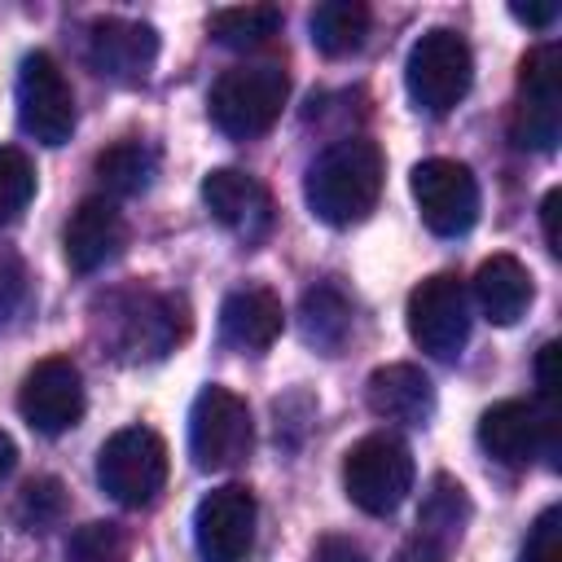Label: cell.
Wrapping results in <instances>:
<instances>
[{
    "instance_id": "obj_1",
    "label": "cell",
    "mask_w": 562,
    "mask_h": 562,
    "mask_svg": "<svg viewBox=\"0 0 562 562\" xmlns=\"http://www.w3.org/2000/svg\"><path fill=\"white\" fill-rule=\"evenodd\" d=\"M382 176H386L382 149L369 136H342L307 167L303 193L316 220L347 228V224H360L378 206Z\"/></svg>"
},
{
    "instance_id": "obj_2",
    "label": "cell",
    "mask_w": 562,
    "mask_h": 562,
    "mask_svg": "<svg viewBox=\"0 0 562 562\" xmlns=\"http://www.w3.org/2000/svg\"><path fill=\"white\" fill-rule=\"evenodd\" d=\"M290 101V75L281 66H233L215 79L211 88V123L233 136V140H250L263 136L281 110Z\"/></svg>"
},
{
    "instance_id": "obj_3",
    "label": "cell",
    "mask_w": 562,
    "mask_h": 562,
    "mask_svg": "<svg viewBox=\"0 0 562 562\" xmlns=\"http://www.w3.org/2000/svg\"><path fill=\"white\" fill-rule=\"evenodd\" d=\"M342 487L356 509L382 518L413 492V452L395 435H364L342 457Z\"/></svg>"
},
{
    "instance_id": "obj_4",
    "label": "cell",
    "mask_w": 562,
    "mask_h": 562,
    "mask_svg": "<svg viewBox=\"0 0 562 562\" xmlns=\"http://www.w3.org/2000/svg\"><path fill=\"white\" fill-rule=\"evenodd\" d=\"M97 483L127 509L154 505L167 483V443L149 426L114 430L97 452Z\"/></svg>"
},
{
    "instance_id": "obj_5",
    "label": "cell",
    "mask_w": 562,
    "mask_h": 562,
    "mask_svg": "<svg viewBox=\"0 0 562 562\" xmlns=\"http://www.w3.org/2000/svg\"><path fill=\"white\" fill-rule=\"evenodd\" d=\"M470 79H474V57H470V44L457 31L435 26L408 48L404 83H408V97H413L417 110L448 114L470 92Z\"/></svg>"
},
{
    "instance_id": "obj_6",
    "label": "cell",
    "mask_w": 562,
    "mask_h": 562,
    "mask_svg": "<svg viewBox=\"0 0 562 562\" xmlns=\"http://www.w3.org/2000/svg\"><path fill=\"white\" fill-rule=\"evenodd\" d=\"M255 443V426H250V408L241 395H233L228 386H206L198 391L193 408H189V452L198 470H233L237 461H246Z\"/></svg>"
},
{
    "instance_id": "obj_7",
    "label": "cell",
    "mask_w": 562,
    "mask_h": 562,
    "mask_svg": "<svg viewBox=\"0 0 562 562\" xmlns=\"http://www.w3.org/2000/svg\"><path fill=\"white\" fill-rule=\"evenodd\" d=\"M408 334L435 360L461 356L470 338V299L452 272H435L408 294Z\"/></svg>"
},
{
    "instance_id": "obj_8",
    "label": "cell",
    "mask_w": 562,
    "mask_h": 562,
    "mask_svg": "<svg viewBox=\"0 0 562 562\" xmlns=\"http://www.w3.org/2000/svg\"><path fill=\"white\" fill-rule=\"evenodd\" d=\"M562 132V53L558 44H540L527 53L518 75V114H514V140L522 149L549 154Z\"/></svg>"
},
{
    "instance_id": "obj_9",
    "label": "cell",
    "mask_w": 562,
    "mask_h": 562,
    "mask_svg": "<svg viewBox=\"0 0 562 562\" xmlns=\"http://www.w3.org/2000/svg\"><path fill=\"white\" fill-rule=\"evenodd\" d=\"M18 119L40 145H66L75 132V92L48 53H26L18 70Z\"/></svg>"
},
{
    "instance_id": "obj_10",
    "label": "cell",
    "mask_w": 562,
    "mask_h": 562,
    "mask_svg": "<svg viewBox=\"0 0 562 562\" xmlns=\"http://www.w3.org/2000/svg\"><path fill=\"white\" fill-rule=\"evenodd\" d=\"M413 198L430 233L461 237L479 220V184L457 158H426L413 167Z\"/></svg>"
},
{
    "instance_id": "obj_11",
    "label": "cell",
    "mask_w": 562,
    "mask_h": 562,
    "mask_svg": "<svg viewBox=\"0 0 562 562\" xmlns=\"http://www.w3.org/2000/svg\"><path fill=\"white\" fill-rule=\"evenodd\" d=\"M83 373L70 356H48L40 360L18 391V413L40 430V435H61L83 417Z\"/></svg>"
},
{
    "instance_id": "obj_12",
    "label": "cell",
    "mask_w": 562,
    "mask_h": 562,
    "mask_svg": "<svg viewBox=\"0 0 562 562\" xmlns=\"http://www.w3.org/2000/svg\"><path fill=\"white\" fill-rule=\"evenodd\" d=\"M255 518H259V505L250 487L224 483L206 492L193 514V540H198L202 562H241L255 540Z\"/></svg>"
},
{
    "instance_id": "obj_13",
    "label": "cell",
    "mask_w": 562,
    "mask_h": 562,
    "mask_svg": "<svg viewBox=\"0 0 562 562\" xmlns=\"http://www.w3.org/2000/svg\"><path fill=\"white\" fill-rule=\"evenodd\" d=\"M479 443L501 465H527L553 452V408L540 413L531 400H501L479 417Z\"/></svg>"
},
{
    "instance_id": "obj_14",
    "label": "cell",
    "mask_w": 562,
    "mask_h": 562,
    "mask_svg": "<svg viewBox=\"0 0 562 562\" xmlns=\"http://www.w3.org/2000/svg\"><path fill=\"white\" fill-rule=\"evenodd\" d=\"M88 61L114 83H140L158 61V31L127 18H101L88 31Z\"/></svg>"
},
{
    "instance_id": "obj_15",
    "label": "cell",
    "mask_w": 562,
    "mask_h": 562,
    "mask_svg": "<svg viewBox=\"0 0 562 562\" xmlns=\"http://www.w3.org/2000/svg\"><path fill=\"white\" fill-rule=\"evenodd\" d=\"M202 202H206V211L224 228H233L246 241H255L272 224V198H268V189L255 176L237 171V167H215L202 180Z\"/></svg>"
},
{
    "instance_id": "obj_16",
    "label": "cell",
    "mask_w": 562,
    "mask_h": 562,
    "mask_svg": "<svg viewBox=\"0 0 562 562\" xmlns=\"http://www.w3.org/2000/svg\"><path fill=\"white\" fill-rule=\"evenodd\" d=\"M127 241V224L119 215V206L110 198H83L79 211L66 220L61 246H66V263L75 272H97L105 268Z\"/></svg>"
},
{
    "instance_id": "obj_17",
    "label": "cell",
    "mask_w": 562,
    "mask_h": 562,
    "mask_svg": "<svg viewBox=\"0 0 562 562\" xmlns=\"http://www.w3.org/2000/svg\"><path fill=\"white\" fill-rule=\"evenodd\" d=\"M184 334H189L184 299H171V294H140V299H132V307L123 312L119 347H123V356H132V360H140V356H167Z\"/></svg>"
},
{
    "instance_id": "obj_18",
    "label": "cell",
    "mask_w": 562,
    "mask_h": 562,
    "mask_svg": "<svg viewBox=\"0 0 562 562\" xmlns=\"http://www.w3.org/2000/svg\"><path fill=\"white\" fill-rule=\"evenodd\" d=\"M364 400L382 422H400V426H422L435 413V386L417 364L373 369L369 386H364Z\"/></svg>"
},
{
    "instance_id": "obj_19",
    "label": "cell",
    "mask_w": 562,
    "mask_h": 562,
    "mask_svg": "<svg viewBox=\"0 0 562 562\" xmlns=\"http://www.w3.org/2000/svg\"><path fill=\"white\" fill-rule=\"evenodd\" d=\"M285 325V312H281V299L263 285H246V290H233L220 307V338L237 351H263L277 342Z\"/></svg>"
},
{
    "instance_id": "obj_20",
    "label": "cell",
    "mask_w": 562,
    "mask_h": 562,
    "mask_svg": "<svg viewBox=\"0 0 562 562\" xmlns=\"http://www.w3.org/2000/svg\"><path fill=\"white\" fill-rule=\"evenodd\" d=\"M474 299H479V307H483V316L492 325H514L531 307V299H536L527 263L514 259V255L483 259L479 272H474Z\"/></svg>"
},
{
    "instance_id": "obj_21",
    "label": "cell",
    "mask_w": 562,
    "mask_h": 562,
    "mask_svg": "<svg viewBox=\"0 0 562 562\" xmlns=\"http://www.w3.org/2000/svg\"><path fill=\"white\" fill-rule=\"evenodd\" d=\"M92 171H97V180H101L110 193L132 198V193H145V189L154 184V176H158V154H154V145H145V140H119V145H110V149L97 154Z\"/></svg>"
},
{
    "instance_id": "obj_22",
    "label": "cell",
    "mask_w": 562,
    "mask_h": 562,
    "mask_svg": "<svg viewBox=\"0 0 562 562\" xmlns=\"http://www.w3.org/2000/svg\"><path fill=\"white\" fill-rule=\"evenodd\" d=\"M307 26H312V44L325 57H347L369 35V9L356 4V0H325V4L312 9Z\"/></svg>"
},
{
    "instance_id": "obj_23",
    "label": "cell",
    "mask_w": 562,
    "mask_h": 562,
    "mask_svg": "<svg viewBox=\"0 0 562 562\" xmlns=\"http://www.w3.org/2000/svg\"><path fill=\"white\" fill-rule=\"evenodd\" d=\"M303 338L316 342L321 351H338L342 338L351 334V303L334 285H316L303 294Z\"/></svg>"
},
{
    "instance_id": "obj_24",
    "label": "cell",
    "mask_w": 562,
    "mask_h": 562,
    "mask_svg": "<svg viewBox=\"0 0 562 562\" xmlns=\"http://www.w3.org/2000/svg\"><path fill=\"white\" fill-rule=\"evenodd\" d=\"M281 31V9L277 4H237V9H215L211 13V35L228 48H259Z\"/></svg>"
},
{
    "instance_id": "obj_25",
    "label": "cell",
    "mask_w": 562,
    "mask_h": 562,
    "mask_svg": "<svg viewBox=\"0 0 562 562\" xmlns=\"http://www.w3.org/2000/svg\"><path fill=\"white\" fill-rule=\"evenodd\" d=\"M127 549H132V540L119 522H83L66 540L70 562H127Z\"/></svg>"
},
{
    "instance_id": "obj_26",
    "label": "cell",
    "mask_w": 562,
    "mask_h": 562,
    "mask_svg": "<svg viewBox=\"0 0 562 562\" xmlns=\"http://www.w3.org/2000/svg\"><path fill=\"white\" fill-rule=\"evenodd\" d=\"M35 198V162L13 149V145H0V224L18 220Z\"/></svg>"
},
{
    "instance_id": "obj_27",
    "label": "cell",
    "mask_w": 562,
    "mask_h": 562,
    "mask_svg": "<svg viewBox=\"0 0 562 562\" xmlns=\"http://www.w3.org/2000/svg\"><path fill=\"white\" fill-rule=\"evenodd\" d=\"M461 522H465V496H461V483L452 479H439L426 509H422V536L448 544L452 536H461Z\"/></svg>"
},
{
    "instance_id": "obj_28",
    "label": "cell",
    "mask_w": 562,
    "mask_h": 562,
    "mask_svg": "<svg viewBox=\"0 0 562 562\" xmlns=\"http://www.w3.org/2000/svg\"><path fill=\"white\" fill-rule=\"evenodd\" d=\"M18 514L31 531H48L61 514H66V492L57 479H31L22 487V501H18Z\"/></svg>"
},
{
    "instance_id": "obj_29",
    "label": "cell",
    "mask_w": 562,
    "mask_h": 562,
    "mask_svg": "<svg viewBox=\"0 0 562 562\" xmlns=\"http://www.w3.org/2000/svg\"><path fill=\"white\" fill-rule=\"evenodd\" d=\"M522 562H562V540H558V509H544L527 549H522Z\"/></svg>"
},
{
    "instance_id": "obj_30",
    "label": "cell",
    "mask_w": 562,
    "mask_h": 562,
    "mask_svg": "<svg viewBox=\"0 0 562 562\" xmlns=\"http://www.w3.org/2000/svg\"><path fill=\"white\" fill-rule=\"evenodd\" d=\"M312 562H369V553L347 536H325L312 553Z\"/></svg>"
},
{
    "instance_id": "obj_31",
    "label": "cell",
    "mask_w": 562,
    "mask_h": 562,
    "mask_svg": "<svg viewBox=\"0 0 562 562\" xmlns=\"http://www.w3.org/2000/svg\"><path fill=\"white\" fill-rule=\"evenodd\" d=\"M558 342H544L540 347V356H536V382H540V395H544V404L553 408V395H558V378H553V364H558Z\"/></svg>"
},
{
    "instance_id": "obj_32",
    "label": "cell",
    "mask_w": 562,
    "mask_h": 562,
    "mask_svg": "<svg viewBox=\"0 0 562 562\" xmlns=\"http://www.w3.org/2000/svg\"><path fill=\"white\" fill-rule=\"evenodd\" d=\"M443 553H448V544H439V540H430V536H413L400 553H395V562H443Z\"/></svg>"
},
{
    "instance_id": "obj_33",
    "label": "cell",
    "mask_w": 562,
    "mask_h": 562,
    "mask_svg": "<svg viewBox=\"0 0 562 562\" xmlns=\"http://www.w3.org/2000/svg\"><path fill=\"white\" fill-rule=\"evenodd\" d=\"M558 206H562V189H549L544 202H540V220H544V241H549L553 255L562 250V241H558Z\"/></svg>"
},
{
    "instance_id": "obj_34",
    "label": "cell",
    "mask_w": 562,
    "mask_h": 562,
    "mask_svg": "<svg viewBox=\"0 0 562 562\" xmlns=\"http://www.w3.org/2000/svg\"><path fill=\"white\" fill-rule=\"evenodd\" d=\"M509 13L527 26H549L558 18V4H509Z\"/></svg>"
},
{
    "instance_id": "obj_35",
    "label": "cell",
    "mask_w": 562,
    "mask_h": 562,
    "mask_svg": "<svg viewBox=\"0 0 562 562\" xmlns=\"http://www.w3.org/2000/svg\"><path fill=\"white\" fill-rule=\"evenodd\" d=\"M13 461H18V448H13V439L0 430V479L13 470Z\"/></svg>"
}]
</instances>
